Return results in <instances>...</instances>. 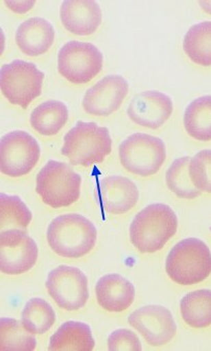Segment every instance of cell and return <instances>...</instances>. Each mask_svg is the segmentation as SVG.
I'll list each match as a JSON object with an SVG mask.
<instances>
[{"mask_svg":"<svg viewBox=\"0 0 211 351\" xmlns=\"http://www.w3.org/2000/svg\"><path fill=\"white\" fill-rule=\"evenodd\" d=\"M174 105L172 99L159 91L138 93L133 97L127 113L131 121L141 127L159 129L172 117Z\"/></svg>","mask_w":211,"mask_h":351,"instance_id":"14","label":"cell"},{"mask_svg":"<svg viewBox=\"0 0 211 351\" xmlns=\"http://www.w3.org/2000/svg\"><path fill=\"white\" fill-rule=\"evenodd\" d=\"M112 151L109 130L95 123L77 121L67 132L61 152L73 165L90 167L103 162Z\"/></svg>","mask_w":211,"mask_h":351,"instance_id":"4","label":"cell"},{"mask_svg":"<svg viewBox=\"0 0 211 351\" xmlns=\"http://www.w3.org/2000/svg\"><path fill=\"white\" fill-rule=\"evenodd\" d=\"M45 73L31 62L15 60L0 69V88L8 101L27 109L41 95Z\"/></svg>","mask_w":211,"mask_h":351,"instance_id":"7","label":"cell"},{"mask_svg":"<svg viewBox=\"0 0 211 351\" xmlns=\"http://www.w3.org/2000/svg\"><path fill=\"white\" fill-rule=\"evenodd\" d=\"M183 49L194 63L211 66V21L193 25L184 36Z\"/></svg>","mask_w":211,"mask_h":351,"instance_id":"23","label":"cell"},{"mask_svg":"<svg viewBox=\"0 0 211 351\" xmlns=\"http://www.w3.org/2000/svg\"><path fill=\"white\" fill-rule=\"evenodd\" d=\"M200 5L207 13L211 14V1H200Z\"/></svg>","mask_w":211,"mask_h":351,"instance_id":"31","label":"cell"},{"mask_svg":"<svg viewBox=\"0 0 211 351\" xmlns=\"http://www.w3.org/2000/svg\"><path fill=\"white\" fill-rule=\"evenodd\" d=\"M209 229H210V231H211V227H210V228H209Z\"/></svg>","mask_w":211,"mask_h":351,"instance_id":"32","label":"cell"},{"mask_svg":"<svg viewBox=\"0 0 211 351\" xmlns=\"http://www.w3.org/2000/svg\"><path fill=\"white\" fill-rule=\"evenodd\" d=\"M95 346V341L88 324L67 321L51 336L49 350L91 351Z\"/></svg>","mask_w":211,"mask_h":351,"instance_id":"19","label":"cell"},{"mask_svg":"<svg viewBox=\"0 0 211 351\" xmlns=\"http://www.w3.org/2000/svg\"><path fill=\"white\" fill-rule=\"evenodd\" d=\"M119 159L127 171L141 177L158 173L166 159L162 139L145 133H135L119 145Z\"/></svg>","mask_w":211,"mask_h":351,"instance_id":"6","label":"cell"},{"mask_svg":"<svg viewBox=\"0 0 211 351\" xmlns=\"http://www.w3.org/2000/svg\"><path fill=\"white\" fill-rule=\"evenodd\" d=\"M178 230V217L169 205L151 204L137 213L130 226V239L140 253L164 248Z\"/></svg>","mask_w":211,"mask_h":351,"instance_id":"1","label":"cell"},{"mask_svg":"<svg viewBox=\"0 0 211 351\" xmlns=\"http://www.w3.org/2000/svg\"><path fill=\"white\" fill-rule=\"evenodd\" d=\"M35 1H5V5H9L13 11L18 12V13H23V12L29 11L33 7Z\"/></svg>","mask_w":211,"mask_h":351,"instance_id":"30","label":"cell"},{"mask_svg":"<svg viewBox=\"0 0 211 351\" xmlns=\"http://www.w3.org/2000/svg\"><path fill=\"white\" fill-rule=\"evenodd\" d=\"M187 134L199 141H211V95L198 97L184 112Z\"/></svg>","mask_w":211,"mask_h":351,"instance_id":"21","label":"cell"},{"mask_svg":"<svg viewBox=\"0 0 211 351\" xmlns=\"http://www.w3.org/2000/svg\"><path fill=\"white\" fill-rule=\"evenodd\" d=\"M183 321L193 328L211 325V291L198 290L185 295L180 301Z\"/></svg>","mask_w":211,"mask_h":351,"instance_id":"22","label":"cell"},{"mask_svg":"<svg viewBox=\"0 0 211 351\" xmlns=\"http://www.w3.org/2000/svg\"><path fill=\"white\" fill-rule=\"evenodd\" d=\"M128 321L151 346H163L170 343L177 334L172 313L161 305L140 307L129 316Z\"/></svg>","mask_w":211,"mask_h":351,"instance_id":"12","label":"cell"},{"mask_svg":"<svg viewBox=\"0 0 211 351\" xmlns=\"http://www.w3.org/2000/svg\"><path fill=\"white\" fill-rule=\"evenodd\" d=\"M21 322L32 335H43L55 324V313L45 299L32 298L23 308Z\"/></svg>","mask_w":211,"mask_h":351,"instance_id":"24","label":"cell"},{"mask_svg":"<svg viewBox=\"0 0 211 351\" xmlns=\"http://www.w3.org/2000/svg\"><path fill=\"white\" fill-rule=\"evenodd\" d=\"M95 294L99 306L110 313L128 310L135 300L134 285L119 274H107L95 285Z\"/></svg>","mask_w":211,"mask_h":351,"instance_id":"17","label":"cell"},{"mask_svg":"<svg viewBox=\"0 0 211 351\" xmlns=\"http://www.w3.org/2000/svg\"><path fill=\"white\" fill-rule=\"evenodd\" d=\"M33 215L18 195L0 193V226L1 231L25 230L31 224Z\"/></svg>","mask_w":211,"mask_h":351,"instance_id":"25","label":"cell"},{"mask_svg":"<svg viewBox=\"0 0 211 351\" xmlns=\"http://www.w3.org/2000/svg\"><path fill=\"white\" fill-rule=\"evenodd\" d=\"M37 340L23 322L12 318L0 319V350H35Z\"/></svg>","mask_w":211,"mask_h":351,"instance_id":"26","label":"cell"},{"mask_svg":"<svg viewBox=\"0 0 211 351\" xmlns=\"http://www.w3.org/2000/svg\"><path fill=\"white\" fill-rule=\"evenodd\" d=\"M129 93V83L119 75H110L89 88L83 99V108L95 117H109L119 109Z\"/></svg>","mask_w":211,"mask_h":351,"instance_id":"13","label":"cell"},{"mask_svg":"<svg viewBox=\"0 0 211 351\" xmlns=\"http://www.w3.org/2000/svg\"><path fill=\"white\" fill-rule=\"evenodd\" d=\"M82 178L65 162L49 160L38 173L36 193L49 206L58 209L75 204L81 195Z\"/></svg>","mask_w":211,"mask_h":351,"instance_id":"5","label":"cell"},{"mask_svg":"<svg viewBox=\"0 0 211 351\" xmlns=\"http://www.w3.org/2000/svg\"><path fill=\"white\" fill-rule=\"evenodd\" d=\"M39 143L25 131L10 132L0 141V171L18 178L33 171L40 159Z\"/></svg>","mask_w":211,"mask_h":351,"instance_id":"9","label":"cell"},{"mask_svg":"<svg viewBox=\"0 0 211 351\" xmlns=\"http://www.w3.org/2000/svg\"><path fill=\"white\" fill-rule=\"evenodd\" d=\"M69 109L59 101L40 104L31 114V125L39 134L53 136L69 121Z\"/></svg>","mask_w":211,"mask_h":351,"instance_id":"20","label":"cell"},{"mask_svg":"<svg viewBox=\"0 0 211 351\" xmlns=\"http://www.w3.org/2000/svg\"><path fill=\"white\" fill-rule=\"evenodd\" d=\"M99 195L106 211L112 215H123L137 204L139 191L130 179L108 176L99 183Z\"/></svg>","mask_w":211,"mask_h":351,"instance_id":"16","label":"cell"},{"mask_svg":"<svg viewBox=\"0 0 211 351\" xmlns=\"http://www.w3.org/2000/svg\"><path fill=\"white\" fill-rule=\"evenodd\" d=\"M192 158L189 156L180 157L176 159L167 169L165 175L166 185L175 195L181 199H195L201 195L189 177V163Z\"/></svg>","mask_w":211,"mask_h":351,"instance_id":"27","label":"cell"},{"mask_svg":"<svg viewBox=\"0 0 211 351\" xmlns=\"http://www.w3.org/2000/svg\"><path fill=\"white\" fill-rule=\"evenodd\" d=\"M60 16L65 29L75 35H91L101 23V8L95 0H65Z\"/></svg>","mask_w":211,"mask_h":351,"instance_id":"15","label":"cell"},{"mask_svg":"<svg viewBox=\"0 0 211 351\" xmlns=\"http://www.w3.org/2000/svg\"><path fill=\"white\" fill-rule=\"evenodd\" d=\"M103 57L88 42H67L58 53V71L62 77L73 84H86L103 69Z\"/></svg>","mask_w":211,"mask_h":351,"instance_id":"8","label":"cell"},{"mask_svg":"<svg viewBox=\"0 0 211 351\" xmlns=\"http://www.w3.org/2000/svg\"><path fill=\"white\" fill-rule=\"evenodd\" d=\"M108 348L111 351H140V340L130 329H117L108 338Z\"/></svg>","mask_w":211,"mask_h":351,"instance_id":"29","label":"cell"},{"mask_svg":"<svg viewBox=\"0 0 211 351\" xmlns=\"http://www.w3.org/2000/svg\"><path fill=\"white\" fill-rule=\"evenodd\" d=\"M47 239L55 254L65 258H79L95 248L97 231L86 217L69 213L53 219L47 228Z\"/></svg>","mask_w":211,"mask_h":351,"instance_id":"2","label":"cell"},{"mask_svg":"<svg viewBox=\"0 0 211 351\" xmlns=\"http://www.w3.org/2000/svg\"><path fill=\"white\" fill-rule=\"evenodd\" d=\"M165 271L174 282L194 285L211 274V251L195 237L182 239L173 247L165 261Z\"/></svg>","mask_w":211,"mask_h":351,"instance_id":"3","label":"cell"},{"mask_svg":"<svg viewBox=\"0 0 211 351\" xmlns=\"http://www.w3.org/2000/svg\"><path fill=\"white\" fill-rule=\"evenodd\" d=\"M49 296L63 310H79L89 299L88 279L79 269L60 266L49 272L45 282Z\"/></svg>","mask_w":211,"mask_h":351,"instance_id":"10","label":"cell"},{"mask_svg":"<svg viewBox=\"0 0 211 351\" xmlns=\"http://www.w3.org/2000/svg\"><path fill=\"white\" fill-rule=\"evenodd\" d=\"M189 177L201 191L211 193V149H203L189 163Z\"/></svg>","mask_w":211,"mask_h":351,"instance_id":"28","label":"cell"},{"mask_svg":"<svg viewBox=\"0 0 211 351\" xmlns=\"http://www.w3.org/2000/svg\"><path fill=\"white\" fill-rule=\"evenodd\" d=\"M38 246L25 230L11 229L0 233V270L20 275L31 270L38 259Z\"/></svg>","mask_w":211,"mask_h":351,"instance_id":"11","label":"cell"},{"mask_svg":"<svg viewBox=\"0 0 211 351\" xmlns=\"http://www.w3.org/2000/svg\"><path fill=\"white\" fill-rule=\"evenodd\" d=\"M55 40V29L45 18L33 17L25 20L16 32V43L25 55L36 57L47 53Z\"/></svg>","mask_w":211,"mask_h":351,"instance_id":"18","label":"cell"}]
</instances>
